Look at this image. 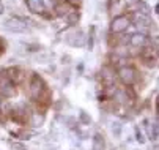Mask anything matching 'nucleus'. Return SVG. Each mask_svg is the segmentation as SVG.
<instances>
[{"label": "nucleus", "instance_id": "1", "mask_svg": "<svg viewBox=\"0 0 159 150\" xmlns=\"http://www.w3.org/2000/svg\"><path fill=\"white\" fill-rule=\"evenodd\" d=\"M3 29L11 32V33H24V32H27V19L8 17L3 22Z\"/></svg>", "mask_w": 159, "mask_h": 150}, {"label": "nucleus", "instance_id": "2", "mask_svg": "<svg viewBox=\"0 0 159 150\" xmlns=\"http://www.w3.org/2000/svg\"><path fill=\"white\" fill-rule=\"evenodd\" d=\"M128 27H129V19L126 16H118V17H115L112 21V32L113 33L125 32Z\"/></svg>", "mask_w": 159, "mask_h": 150}, {"label": "nucleus", "instance_id": "3", "mask_svg": "<svg viewBox=\"0 0 159 150\" xmlns=\"http://www.w3.org/2000/svg\"><path fill=\"white\" fill-rule=\"evenodd\" d=\"M118 76H120V79L123 81V84H126V85H131V84L135 82V71H134L131 67H123V68H120Z\"/></svg>", "mask_w": 159, "mask_h": 150}, {"label": "nucleus", "instance_id": "4", "mask_svg": "<svg viewBox=\"0 0 159 150\" xmlns=\"http://www.w3.org/2000/svg\"><path fill=\"white\" fill-rule=\"evenodd\" d=\"M66 41L70 43L71 46H74V48H82L85 43H87V36H85V33H84L82 30H77V32H74L71 36H68Z\"/></svg>", "mask_w": 159, "mask_h": 150}, {"label": "nucleus", "instance_id": "5", "mask_svg": "<svg viewBox=\"0 0 159 150\" xmlns=\"http://www.w3.org/2000/svg\"><path fill=\"white\" fill-rule=\"evenodd\" d=\"M16 93V89H14V84L8 79H3L0 82V95L5 96V98H10Z\"/></svg>", "mask_w": 159, "mask_h": 150}, {"label": "nucleus", "instance_id": "6", "mask_svg": "<svg viewBox=\"0 0 159 150\" xmlns=\"http://www.w3.org/2000/svg\"><path fill=\"white\" fill-rule=\"evenodd\" d=\"M43 87H44L43 81H41L38 76H35V77L32 79V82H30V95H32L33 98H39V95H41V92H43Z\"/></svg>", "mask_w": 159, "mask_h": 150}, {"label": "nucleus", "instance_id": "7", "mask_svg": "<svg viewBox=\"0 0 159 150\" xmlns=\"http://www.w3.org/2000/svg\"><path fill=\"white\" fill-rule=\"evenodd\" d=\"M134 19H135V24H137L139 29H148L151 26V19L147 14H143V13H135Z\"/></svg>", "mask_w": 159, "mask_h": 150}, {"label": "nucleus", "instance_id": "8", "mask_svg": "<svg viewBox=\"0 0 159 150\" xmlns=\"http://www.w3.org/2000/svg\"><path fill=\"white\" fill-rule=\"evenodd\" d=\"M129 43H131V46H134V48H142V46H145L148 43V40L142 33H135V35H132L129 38Z\"/></svg>", "mask_w": 159, "mask_h": 150}, {"label": "nucleus", "instance_id": "9", "mask_svg": "<svg viewBox=\"0 0 159 150\" xmlns=\"http://www.w3.org/2000/svg\"><path fill=\"white\" fill-rule=\"evenodd\" d=\"M27 7L32 13H43L44 11L43 0H27Z\"/></svg>", "mask_w": 159, "mask_h": 150}, {"label": "nucleus", "instance_id": "10", "mask_svg": "<svg viewBox=\"0 0 159 150\" xmlns=\"http://www.w3.org/2000/svg\"><path fill=\"white\" fill-rule=\"evenodd\" d=\"M104 148H106V141H104V136H101V134H95L92 150H104Z\"/></svg>", "mask_w": 159, "mask_h": 150}, {"label": "nucleus", "instance_id": "11", "mask_svg": "<svg viewBox=\"0 0 159 150\" xmlns=\"http://www.w3.org/2000/svg\"><path fill=\"white\" fill-rule=\"evenodd\" d=\"M113 98H115L118 103H123V104H128V103H129L128 90H115V93H113Z\"/></svg>", "mask_w": 159, "mask_h": 150}, {"label": "nucleus", "instance_id": "12", "mask_svg": "<svg viewBox=\"0 0 159 150\" xmlns=\"http://www.w3.org/2000/svg\"><path fill=\"white\" fill-rule=\"evenodd\" d=\"M30 123H32V126H35V128L43 126V123H44V115L39 114V112H33L32 117H30Z\"/></svg>", "mask_w": 159, "mask_h": 150}, {"label": "nucleus", "instance_id": "13", "mask_svg": "<svg viewBox=\"0 0 159 150\" xmlns=\"http://www.w3.org/2000/svg\"><path fill=\"white\" fill-rule=\"evenodd\" d=\"M52 59H54V54H51V52H39L35 57V60L38 63H49V62H52Z\"/></svg>", "mask_w": 159, "mask_h": 150}, {"label": "nucleus", "instance_id": "14", "mask_svg": "<svg viewBox=\"0 0 159 150\" xmlns=\"http://www.w3.org/2000/svg\"><path fill=\"white\" fill-rule=\"evenodd\" d=\"M145 126L148 128V136L151 141H157V122H154L153 125H148V122H145Z\"/></svg>", "mask_w": 159, "mask_h": 150}, {"label": "nucleus", "instance_id": "15", "mask_svg": "<svg viewBox=\"0 0 159 150\" xmlns=\"http://www.w3.org/2000/svg\"><path fill=\"white\" fill-rule=\"evenodd\" d=\"M102 79L107 82V84H112L113 81H115V74H113V71L110 68H102Z\"/></svg>", "mask_w": 159, "mask_h": 150}, {"label": "nucleus", "instance_id": "16", "mask_svg": "<svg viewBox=\"0 0 159 150\" xmlns=\"http://www.w3.org/2000/svg\"><path fill=\"white\" fill-rule=\"evenodd\" d=\"M121 123H118V122H115V123H112L110 125V131H112V134H113V138L115 139H118L120 136H121Z\"/></svg>", "mask_w": 159, "mask_h": 150}, {"label": "nucleus", "instance_id": "17", "mask_svg": "<svg viewBox=\"0 0 159 150\" xmlns=\"http://www.w3.org/2000/svg\"><path fill=\"white\" fill-rule=\"evenodd\" d=\"M79 120H80L82 125H90L92 123V117H90L84 109H80V112H79Z\"/></svg>", "mask_w": 159, "mask_h": 150}, {"label": "nucleus", "instance_id": "18", "mask_svg": "<svg viewBox=\"0 0 159 150\" xmlns=\"http://www.w3.org/2000/svg\"><path fill=\"white\" fill-rule=\"evenodd\" d=\"M135 139H137V142H140V144H143V142H145L143 133L140 131V128H139V126H135Z\"/></svg>", "mask_w": 159, "mask_h": 150}, {"label": "nucleus", "instance_id": "19", "mask_svg": "<svg viewBox=\"0 0 159 150\" xmlns=\"http://www.w3.org/2000/svg\"><path fill=\"white\" fill-rule=\"evenodd\" d=\"M77 21H79V14L77 13H71L70 16H68V22H70L71 26H74Z\"/></svg>", "mask_w": 159, "mask_h": 150}, {"label": "nucleus", "instance_id": "20", "mask_svg": "<svg viewBox=\"0 0 159 150\" xmlns=\"http://www.w3.org/2000/svg\"><path fill=\"white\" fill-rule=\"evenodd\" d=\"M11 148L13 150H27V145L22 144V142H13L11 144Z\"/></svg>", "mask_w": 159, "mask_h": 150}, {"label": "nucleus", "instance_id": "21", "mask_svg": "<svg viewBox=\"0 0 159 150\" xmlns=\"http://www.w3.org/2000/svg\"><path fill=\"white\" fill-rule=\"evenodd\" d=\"M63 122L66 123V126H70V128H74V125H76V119H73V117H65Z\"/></svg>", "mask_w": 159, "mask_h": 150}, {"label": "nucleus", "instance_id": "22", "mask_svg": "<svg viewBox=\"0 0 159 150\" xmlns=\"http://www.w3.org/2000/svg\"><path fill=\"white\" fill-rule=\"evenodd\" d=\"M57 11H58V14L60 16H63V14H68V13H70V7H57Z\"/></svg>", "mask_w": 159, "mask_h": 150}, {"label": "nucleus", "instance_id": "23", "mask_svg": "<svg viewBox=\"0 0 159 150\" xmlns=\"http://www.w3.org/2000/svg\"><path fill=\"white\" fill-rule=\"evenodd\" d=\"M43 5H44V8H49V10L54 8V2H52V0H43Z\"/></svg>", "mask_w": 159, "mask_h": 150}, {"label": "nucleus", "instance_id": "24", "mask_svg": "<svg viewBox=\"0 0 159 150\" xmlns=\"http://www.w3.org/2000/svg\"><path fill=\"white\" fill-rule=\"evenodd\" d=\"M63 63H70V57H68V55L63 57Z\"/></svg>", "mask_w": 159, "mask_h": 150}, {"label": "nucleus", "instance_id": "25", "mask_svg": "<svg viewBox=\"0 0 159 150\" xmlns=\"http://www.w3.org/2000/svg\"><path fill=\"white\" fill-rule=\"evenodd\" d=\"M3 13V5H2V2H0V14Z\"/></svg>", "mask_w": 159, "mask_h": 150}]
</instances>
